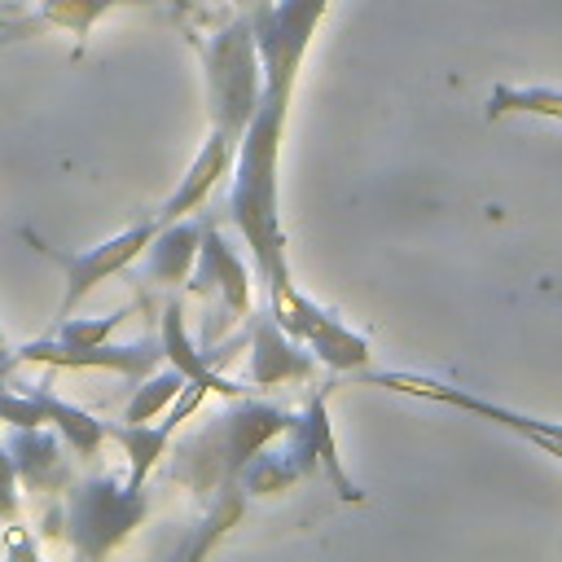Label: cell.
I'll list each match as a JSON object with an SVG mask.
<instances>
[{
	"mask_svg": "<svg viewBox=\"0 0 562 562\" xmlns=\"http://www.w3.org/2000/svg\"><path fill=\"white\" fill-rule=\"evenodd\" d=\"M325 9H329V0H255V9H250L263 88H259L255 114L241 127L237 154H233L228 220L246 237L259 281L290 268L281 211H277V162H281V136H285L299 66L307 57V44H312Z\"/></svg>",
	"mask_w": 562,
	"mask_h": 562,
	"instance_id": "obj_1",
	"label": "cell"
},
{
	"mask_svg": "<svg viewBox=\"0 0 562 562\" xmlns=\"http://www.w3.org/2000/svg\"><path fill=\"white\" fill-rule=\"evenodd\" d=\"M290 422H294L290 408L237 395L224 413H215L202 430H193L176 448V457H171V483L189 487L193 496H211V492L237 483V470L246 465V457L255 448H263L268 439H281Z\"/></svg>",
	"mask_w": 562,
	"mask_h": 562,
	"instance_id": "obj_2",
	"label": "cell"
},
{
	"mask_svg": "<svg viewBox=\"0 0 562 562\" xmlns=\"http://www.w3.org/2000/svg\"><path fill=\"white\" fill-rule=\"evenodd\" d=\"M198 48H202V70H206V110H211V127H220V132L237 145L246 119L255 114L259 88H263V66H259V44H255L250 13L228 18V22H224L211 40H202Z\"/></svg>",
	"mask_w": 562,
	"mask_h": 562,
	"instance_id": "obj_3",
	"label": "cell"
},
{
	"mask_svg": "<svg viewBox=\"0 0 562 562\" xmlns=\"http://www.w3.org/2000/svg\"><path fill=\"white\" fill-rule=\"evenodd\" d=\"M145 514H149V496L127 479L114 474H92L79 483L70 479L61 501V536L79 558H105L145 522Z\"/></svg>",
	"mask_w": 562,
	"mask_h": 562,
	"instance_id": "obj_4",
	"label": "cell"
},
{
	"mask_svg": "<svg viewBox=\"0 0 562 562\" xmlns=\"http://www.w3.org/2000/svg\"><path fill=\"white\" fill-rule=\"evenodd\" d=\"M154 228H158V220L149 215V220H140V224H132V228H123V233H114V237H105V241H97V246H88V250H61V246L44 241L35 228H22V241H26L35 255H44V259L61 272L66 290H61L57 316H66V312H75L101 281H110L114 272L132 268L136 255L145 250V241L154 237Z\"/></svg>",
	"mask_w": 562,
	"mask_h": 562,
	"instance_id": "obj_5",
	"label": "cell"
},
{
	"mask_svg": "<svg viewBox=\"0 0 562 562\" xmlns=\"http://www.w3.org/2000/svg\"><path fill=\"white\" fill-rule=\"evenodd\" d=\"M184 285H189L198 299H206V303L215 307V321H206V334H202V342H198L202 351H211L237 321L250 316V272H246L241 255L224 241V233L211 228V224H202L198 259H193Z\"/></svg>",
	"mask_w": 562,
	"mask_h": 562,
	"instance_id": "obj_6",
	"label": "cell"
},
{
	"mask_svg": "<svg viewBox=\"0 0 562 562\" xmlns=\"http://www.w3.org/2000/svg\"><path fill=\"white\" fill-rule=\"evenodd\" d=\"M4 364H48V369H105L123 378H145L149 369L162 364V342L158 338H136V342H92V347H66L53 338L22 342L4 356Z\"/></svg>",
	"mask_w": 562,
	"mask_h": 562,
	"instance_id": "obj_7",
	"label": "cell"
},
{
	"mask_svg": "<svg viewBox=\"0 0 562 562\" xmlns=\"http://www.w3.org/2000/svg\"><path fill=\"white\" fill-rule=\"evenodd\" d=\"M316 373V356L290 338L272 312L250 316V386H277V382H303Z\"/></svg>",
	"mask_w": 562,
	"mask_h": 562,
	"instance_id": "obj_8",
	"label": "cell"
},
{
	"mask_svg": "<svg viewBox=\"0 0 562 562\" xmlns=\"http://www.w3.org/2000/svg\"><path fill=\"white\" fill-rule=\"evenodd\" d=\"M9 461H13V479L22 483V492H66L70 483V448L57 430L48 426H13L9 439Z\"/></svg>",
	"mask_w": 562,
	"mask_h": 562,
	"instance_id": "obj_9",
	"label": "cell"
},
{
	"mask_svg": "<svg viewBox=\"0 0 562 562\" xmlns=\"http://www.w3.org/2000/svg\"><path fill=\"white\" fill-rule=\"evenodd\" d=\"M325 404H329V386H321V391L307 400V408H303V413H294L290 435H294V443L307 452V461L316 465V479H329V483H334V492H338V501L360 505V501H364V492H360V487L347 479V470H342V457H338V443H334V426H329Z\"/></svg>",
	"mask_w": 562,
	"mask_h": 562,
	"instance_id": "obj_10",
	"label": "cell"
},
{
	"mask_svg": "<svg viewBox=\"0 0 562 562\" xmlns=\"http://www.w3.org/2000/svg\"><path fill=\"white\" fill-rule=\"evenodd\" d=\"M233 154H237V145H233L220 127H211V132H206V140H202V149L193 154L189 171L180 176V184H176V189L167 193V202L154 211V220H158V224H167V220L193 215V211L211 198V189L233 171Z\"/></svg>",
	"mask_w": 562,
	"mask_h": 562,
	"instance_id": "obj_11",
	"label": "cell"
},
{
	"mask_svg": "<svg viewBox=\"0 0 562 562\" xmlns=\"http://www.w3.org/2000/svg\"><path fill=\"white\" fill-rule=\"evenodd\" d=\"M158 342H162V360H167V364H176V369L184 373V382H202L206 391H215V395H224V400L246 395V386H241V382H233V378H224V373H220V369L206 360V351H202V347L189 338L180 299H167V303H162Z\"/></svg>",
	"mask_w": 562,
	"mask_h": 562,
	"instance_id": "obj_12",
	"label": "cell"
},
{
	"mask_svg": "<svg viewBox=\"0 0 562 562\" xmlns=\"http://www.w3.org/2000/svg\"><path fill=\"white\" fill-rule=\"evenodd\" d=\"M198 241H202V224L180 215V220H167L154 228V237L145 241V250L136 255L140 259V281L149 285H184L193 259H198Z\"/></svg>",
	"mask_w": 562,
	"mask_h": 562,
	"instance_id": "obj_13",
	"label": "cell"
},
{
	"mask_svg": "<svg viewBox=\"0 0 562 562\" xmlns=\"http://www.w3.org/2000/svg\"><path fill=\"white\" fill-rule=\"evenodd\" d=\"M26 391L40 400L44 426H53V430L66 439V448H70L75 457H97V452H101V443H105V422H101V417H92L88 408H79V404H70V400L53 395L44 382H35V386H26Z\"/></svg>",
	"mask_w": 562,
	"mask_h": 562,
	"instance_id": "obj_14",
	"label": "cell"
},
{
	"mask_svg": "<svg viewBox=\"0 0 562 562\" xmlns=\"http://www.w3.org/2000/svg\"><path fill=\"white\" fill-rule=\"evenodd\" d=\"M176 426L171 422H105V439H114L127 457V483L132 487H145V479L154 474V465L167 457V443H171Z\"/></svg>",
	"mask_w": 562,
	"mask_h": 562,
	"instance_id": "obj_15",
	"label": "cell"
},
{
	"mask_svg": "<svg viewBox=\"0 0 562 562\" xmlns=\"http://www.w3.org/2000/svg\"><path fill=\"white\" fill-rule=\"evenodd\" d=\"M303 347L321 360V364H329L334 373H351V369H364L369 364V338L364 334H356L351 325H342L334 312H321L316 316V325L307 329V338H303Z\"/></svg>",
	"mask_w": 562,
	"mask_h": 562,
	"instance_id": "obj_16",
	"label": "cell"
},
{
	"mask_svg": "<svg viewBox=\"0 0 562 562\" xmlns=\"http://www.w3.org/2000/svg\"><path fill=\"white\" fill-rule=\"evenodd\" d=\"M505 114L562 119V88H544V83H496L487 92V119H505Z\"/></svg>",
	"mask_w": 562,
	"mask_h": 562,
	"instance_id": "obj_17",
	"label": "cell"
},
{
	"mask_svg": "<svg viewBox=\"0 0 562 562\" xmlns=\"http://www.w3.org/2000/svg\"><path fill=\"white\" fill-rule=\"evenodd\" d=\"M184 386V373L176 364H162V369H149L145 378H136V391L123 408V422H154L167 413V404L180 395Z\"/></svg>",
	"mask_w": 562,
	"mask_h": 562,
	"instance_id": "obj_18",
	"label": "cell"
},
{
	"mask_svg": "<svg viewBox=\"0 0 562 562\" xmlns=\"http://www.w3.org/2000/svg\"><path fill=\"white\" fill-rule=\"evenodd\" d=\"M211 505H206V518H202V527L193 531V540L180 549V558H202V553H211L215 549V540L241 518V509H246V492L237 487V483H228V487H220V492H211L206 496Z\"/></svg>",
	"mask_w": 562,
	"mask_h": 562,
	"instance_id": "obj_19",
	"label": "cell"
},
{
	"mask_svg": "<svg viewBox=\"0 0 562 562\" xmlns=\"http://www.w3.org/2000/svg\"><path fill=\"white\" fill-rule=\"evenodd\" d=\"M119 4H145V0H53V4H40V13L31 22H35V31L40 26H53V31L88 35L97 26V18H105Z\"/></svg>",
	"mask_w": 562,
	"mask_h": 562,
	"instance_id": "obj_20",
	"label": "cell"
},
{
	"mask_svg": "<svg viewBox=\"0 0 562 562\" xmlns=\"http://www.w3.org/2000/svg\"><path fill=\"white\" fill-rule=\"evenodd\" d=\"M132 316V307H119V312H105V316H57L53 325V342H66V347H92V342H105L114 338V329Z\"/></svg>",
	"mask_w": 562,
	"mask_h": 562,
	"instance_id": "obj_21",
	"label": "cell"
},
{
	"mask_svg": "<svg viewBox=\"0 0 562 562\" xmlns=\"http://www.w3.org/2000/svg\"><path fill=\"white\" fill-rule=\"evenodd\" d=\"M13 18H18V13H13V9H9V4H0V26H9V22H13Z\"/></svg>",
	"mask_w": 562,
	"mask_h": 562,
	"instance_id": "obj_22",
	"label": "cell"
},
{
	"mask_svg": "<svg viewBox=\"0 0 562 562\" xmlns=\"http://www.w3.org/2000/svg\"><path fill=\"white\" fill-rule=\"evenodd\" d=\"M13 514H18V509H13V505H9L4 496H0V518H13Z\"/></svg>",
	"mask_w": 562,
	"mask_h": 562,
	"instance_id": "obj_23",
	"label": "cell"
},
{
	"mask_svg": "<svg viewBox=\"0 0 562 562\" xmlns=\"http://www.w3.org/2000/svg\"><path fill=\"white\" fill-rule=\"evenodd\" d=\"M0 351H9V347H4V334H0Z\"/></svg>",
	"mask_w": 562,
	"mask_h": 562,
	"instance_id": "obj_24",
	"label": "cell"
},
{
	"mask_svg": "<svg viewBox=\"0 0 562 562\" xmlns=\"http://www.w3.org/2000/svg\"><path fill=\"white\" fill-rule=\"evenodd\" d=\"M35 4H53V0H35Z\"/></svg>",
	"mask_w": 562,
	"mask_h": 562,
	"instance_id": "obj_25",
	"label": "cell"
}]
</instances>
